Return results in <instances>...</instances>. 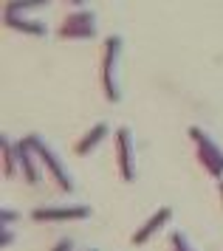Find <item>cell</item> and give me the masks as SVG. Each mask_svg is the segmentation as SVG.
I'll list each match as a JSON object with an SVG mask.
<instances>
[{
  "label": "cell",
  "instance_id": "277c9868",
  "mask_svg": "<svg viewBox=\"0 0 223 251\" xmlns=\"http://www.w3.org/2000/svg\"><path fill=\"white\" fill-rule=\"evenodd\" d=\"M105 130H108V127H105V125H99V127H96V130H93V133H90V136L85 138L82 144H79V152H85V150H88L90 144H96V141H99V138L105 136Z\"/></svg>",
  "mask_w": 223,
  "mask_h": 251
},
{
  "label": "cell",
  "instance_id": "3957f363",
  "mask_svg": "<svg viewBox=\"0 0 223 251\" xmlns=\"http://www.w3.org/2000/svg\"><path fill=\"white\" fill-rule=\"evenodd\" d=\"M169 215V209H161V212H158L156 217H153V220H150V223H147L144 228H141V231H139V234H136V243H141V240L147 237V234H150V231H156L158 226H161V223H164V217Z\"/></svg>",
  "mask_w": 223,
  "mask_h": 251
},
{
  "label": "cell",
  "instance_id": "7a4b0ae2",
  "mask_svg": "<svg viewBox=\"0 0 223 251\" xmlns=\"http://www.w3.org/2000/svg\"><path fill=\"white\" fill-rule=\"evenodd\" d=\"M90 215L88 206H71V209H37L34 217L37 220H43V217H85Z\"/></svg>",
  "mask_w": 223,
  "mask_h": 251
},
{
  "label": "cell",
  "instance_id": "6da1fadb",
  "mask_svg": "<svg viewBox=\"0 0 223 251\" xmlns=\"http://www.w3.org/2000/svg\"><path fill=\"white\" fill-rule=\"evenodd\" d=\"M130 130L124 127L122 133H119V147H122V172L127 181H133V155H130Z\"/></svg>",
  "mask_w": 223,
  "mask_h": 251
}]
</instances>
